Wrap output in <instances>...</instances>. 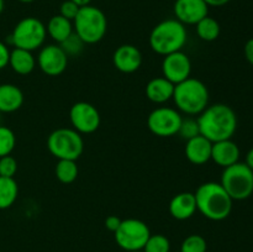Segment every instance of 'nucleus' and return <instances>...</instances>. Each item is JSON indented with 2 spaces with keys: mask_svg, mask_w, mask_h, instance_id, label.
Listing matches in <instances>:
<instances>
[{
  "mask_svg": "<svg viewBox=\"0 0 253 252\" xmlns=\"http://www.w3.org/2000/svg\"><path fill=\"white\" fill-rule=\"evenodd\" d=\"M194 197L197 210L207 219L221 221L231 214L234 200L230 198L220 183H203L198 187Z\"/></svg>",
  "mask_w": 253,
  "mask_h": 252,
  "instance_id": "2",
  "label": "nucleus"
},
{
  "mask_svg": "<svg viewBox=\"0 0 253 252\" xmlns=\"http://www.w3.org/2000/svg\"><path fill=\"white\" fill-rule=\"evenodd\" d=\"M207 2L208 6H215V7H220L226 5L227 2H230V0H204Z\"/></svg>",
  "mask_w": 253,
  "mask_h": 252,
  "instance_id": "36",
  "label": "nucleus"
},
{
  "mask_svg": "<svg viewBox=\"0 0 253 252\" xmlns=\"http://www.w3.org/2000/svg\"><path fill=\"white\" fill-rule=\"evenodd\" d=\"M113 63L123 73H133L142 64V53L133 44H121L114 52Z\"/></svg>",
  "mask_w": 253,
  "mask_h": 252,
  "instance_id": "15",
  "label": "nucleus"
},
{
  "mask_svg": "<svg viewBox=\"0 0 253 252\" xmlns=\"http://www.w3.org/2000/svg\"><path fill=\"white\" fill-rule=\"evenodd\" d=\"M130 252H143L142 250H140V251H130Z\"/></svg>",
  "mask_w": 253,
  "mask_h": 252,
  "instance_id": "41",
  "label": "nucleus"
},
{
  "mask_svg": "<svg viewBox=\"0 0 253 252\" xmlns=\"http://www.w3.org/2000/svg\"><path fill=\"white\" fill-rule=\"evenodd\" d=\"M84 44L85 43L82 41L81 37H79L76 32H73L68 39L64 40L62 43H59V46H61V48L63 49L64 53H66L67 56L76 57V56H79L81 52L83 51Z\"/></svg>",
  "mask_w": 253,
  "mask_h": 252,
  "instance_id": "29",
  "label": "nucleus"
},
{
  "mask_svg": "<svg viewBox=\"0 0 253 252\" xmlns=\"http://www.w3.org/2000/svg\"><path fill=\"white\" fill-rule=\"evenodd\" d=\"M78 166L76 161L71 160H58L56 168H54V174L56 178L63 184H71L78 177Z\"/></svg>",
  "mask_w": 253,
  "mask_h": 252,
  "instance_id": "25",
  "label": "nucleus"
},
{
  "mask_svg": "<svg viewBox=\"0 0 253 252\" xmlns=\"http://www.w3.org/2000/svg\"><path fill=\"white\" fill-rule=\"evenodd\" d=\"M47 148L57 160L77 161L84 151V141L74 128L61 127L49 133Z\"/></svg>",
  "mask_w": 253,
  "mask_h": 252,
  "instance_id": "6",
  "label": "nucleus"
},
{
  "mask_svg": "<svg viewBox=\"0 0 253 252\" xmlns=\"http://www.w3.org/2000/svg\"><path fill=\"white\" fill-rule=\"evenodd\" d=\"M220 184L232 200L249 199L253 194V170L246 163H235L224 168Z\"/></svg>",
  "mask_w": 253,
  "mask_h": 252,
  "instance_id": "7",
  "label": "nucleus"
},
{
  "mask_svg": "<svg viewBox=\"0 0 253 252\" xmlns=\"http://www.w3.org/2000/svg\"><path fill=\"white\" fill-rule=\"evenodd\" d=\"M47 36L46 25L37 17H24L16 24L9 36L10 44L15 48L35 51L44 43Z\"/></svg>",
  "mask_w": 253,
  "mask_h": 252,
  "instance_id": "8",
  "label": "nucleus"
},
{
  "mask_svg": "<svg viewBox=\"0 0 253 252\" xmlns=\"http://www.w3.org/2000/svg\"><path fill=\"white\" fill-rule=\"evenodd\" d=\"M24 104V93L15 84H0V113H14Z\"/></svg>",
  "mask_w": 253,
  "mask_h": 252,
  "instance_id": "20",
  "label": "nucleus"
},
{
  "mask_svg": "<svg viewBox=\"0 0 253 252\" xmlns=\"http://www.w3.org/2000/svg\"><path fill=\"white\" fill-rule=\"evenodd\" d=\"M4 7H5V1L4 0H0V14L4 11Z\"/></svg>",
  "mask_w": 253,
  "mask_h": 252,
  "instance_id": "39",
  "label": "nucleus"
},
{
  "mask_svg": "<svg viewBox=\"0 0 253 252\" xmlns=\"http://www.w3.org/2000/svg\"><path fill=\"white\" fill-rule=\"evenodd\" d=\"M20 2H24V4H30V2H34L35 0H19Z\"/></svg>",
  "mask_w": 253,
  "mask_h": 252,
  "instance_id": "40",
  "label": "nucleus"
},
{
  "mask_svg": "<svg viewBox=\"0 0 253 252\" xmlns=\"http://www.w3.org/2000/svg\"><path fill=\"white\" fill-rule=\"evenodd\" d=\"M207 240L202 235L193 234L183 240L179 252H207Z\"/></svg>",
  "mask_w": 253,
  "mask_h": 252,
  "instance_id": "28",
  "label": "nucleus"
},
{
  "mask_svg": "<svg viewBox=\"0 0 253 252\" xmlns=\"http://www.w3.org/2000/svg\"><path fill=\"white\" fill-rule=\"evenodd\" d=\"M19 185L14 178L0 177V210L9 209L16 202Z\"/></svg>",
  "mask_w": 253,
  "mask_h": 252,
  "instance_id": "23",
  "label": "nucleus"
},
{
  "mask_svg": "<svg viewBox=\"0 0 253 252\" xmlns=\"http://www.w3.org/2000/svg\"><path fill=\"white\" fill-rule=\"evenodd\" d=\"M37 64L44 74L57 77L66 71L68 66V56L59 44H47L40 51Z\"/></svg>",
  "mask_w": 253,
  "mask_h": 252,
  "instance_id": "13",
  "label": "nucleus"
},
{
  "mask_svg": "<svg viewBox=\"0 0 253 252\" xmlns=\"http://www.w3.org/2000/svg\"><path fill=\"white\" fill-rule=\"evenodd\" d=\"M79 9H81V6H78V5H77L76 2L72 1V0H64L61 4V7H59V15H62V16L66 17V19L73 21V20L76 19L77 14H78Z\"/></svg>",
  "mask_w": 253,
  "mask_h": 252,
  "instance_id": "32",
  "label": "nucleus"
},
{
  "mask_svg": "<svg viewBox=\"0 0 253 252\" xmlns=\"http://www.w3.org/2000/svg\"><path fill=\"white\" fill-rule=\"evenodd\" d=\"M200 135L212 143L217 141L229 140L237 128V116L235 111L226 104L208 105L197 119Z\"/></svg>",
  "mask_w": 253,
  "mask_h": 252,
  "instance_id": "1",
  "label": "nucleus"
},
{
  "mask_svg": "<svg viewBox=\"0 0 253 252\" xmlns=\"http://www.w3.org/2000/svg\"><path fill=\"white\" fill-rule=\"evenodd\" d=\"M245 57L249 63L253 64V39H250L245 44Z\"/></svg>",
  "mask_w": 253,
  "mask_h": 252,
  "instance_id": "35",
  "label": "nucleus"
},
{
  "mask_svg": "<svg viewBox=\"0 0 253 252\" xmlns=\"http://www.w3.org/2000/svg\"><path fill=\"white\" fill-rule=\"evenodd\" d=\"M16 145V137L11 128L0 125V157L11 155Z\"/></svg>",
  "mask_w": 253,
  "mask_h": 252,
  "instance_id": "26",
  "label": "nucleus"
},
{
  "mask_svg": "<svg viewBox=\"0 0 253 252\" xmlns=\"http://www.w3.org/2000/svg\"><path fill=\"white\" fill-rule=\"evenodd\" d=\"M173 11L175 19L183 25H197L208 16L209 6L204 0H175Z\"/></svg>",
  "mask_w": 253,
  "mask_h": 252,
  "instance_id": "14",
  "label": "nucleus"
},
{
  "mask_svg": "<svg viewBox=\"0 0 253 252\" xmlns=\"http://www.w3.org/2000/svg\"><path fill=\"white\" fill-rule=\"evenodd\" d=\"M172 99L182 113L190 116L199 115L209 105V90L202 81L190 77L175 84Z\"/></svg>",
  "mask_w": 253,
  "mask_h": 252,
  "instance_id": "4",
  "label": "nucleus"
},
{
  "mask_svg": "<svg viewBox=\"0 0 253 252\" xmlns=\"http://www.w3.org/2000/svg\"><path fill=\"white\" fill-rule=\"evenodd\" d=\"M17 172V162L11 155L0 157V177L14 178Z\"/></svg>",
  "mask_w": 253,
  "mask_h": 252,
  "instance_id": "31",
  "label": "nucleus"
},
{
  "mask_svg": "<svg viewBox=\"0 0 253 252\" xmlns=\"http://www.w3.org/2000/svg\"><path fill=\"white\" fill-rule=\"evenodd\" d=\"M47 35L57 43H62L64 40L68 39L74 32L73 21L66 19L62 15H54L49 19L48 24L46 26Z\"/></svg>",
  "mask_w": 253,
  "mask_h": 252,
  "instance_id": "22",
  "label": "nucleus"
},
{
  "mask_svg": "<svg viewBox=\"0 0 253 252\" xmlns=\"http://www.w3.org/2000/svg\"><path fill=\"white\" fill-rule=\"evenodd\" d=\"M178 135H180L185 140H190V138L200 135L198 121L194 120V119H185V120L183 119Z\"/></svg>",
  "mask_w": 253,
  "mask_h": 252,
  "instance_id": "30",
  "label": "nucleus"
},
{
  "mask_svg": "<svg viewBox=\"0 0 253 252\" xmlns=\"http://www.w3.org/2000/svg\"><path fill=\"white\" fill-rule=\"evenodd\" d=\"M246 163L247 166H249L250 168H251V169L253 170V147L251 148V150L249 151V152H247V155H246Z\"/></svg>",
  "mask_w": 253,
  "mask_h": 252,
  "instance_id": "37",
  "label": "nucleus"
},
{
  "mask_svg": "<svg viewBox=\"0 0 253 252\" xmlns=\"http://www.w3.org/2000/svg\"><path fill=\"white\" fill-rule=\"evenodd\" d=\"M240 155L241 152H240L239 146L231 138L212 143L211 160L220 167L226 168L240 162Z\"/></svg>",
  "mask_w": 253,
  "mask_h": 252,
  "instance_id": "17",
  "label": "nucleus"
},
{
  "mask_svg": "<svg viewBox=\"0 0 253 252\" xmlns=\"http://www.w3.org/2000/svg\"><path fill=\"white\" fill-rule=\"evenodd\" d=\"M69 120L72 126L79 133H93L100 126V114L98 109L86 101L73 104L69 110Z\"/></svg>",
  "mask_w": 253,
  "mask_h": 252,
  "instance_id": "11",
  "label": "nucleus"
},
{
  "mask_svg": "<svg viewBox=\"0 0 253 252\" xmlns=\"http://www.w3.org/2000/svg\"><path fill=\"white\" fill-rule=\"evenodd\" d=\"M9 66L15 73L20 76H27L36 67V59L31 51L22 48H14L10 51Z\"/></svg>",
  "mask_w": 253,
  "mask_h": 252,
  "instance_id": "21",
  "label": "nucleus"
},
{
  "mask_svg": "<svg viewBox=\"0 0 253 252\" xmlns=\"http://www.w3.org/2000/svg\"><path fill=\"white\" fill-rule=\"evenodd\" d=\"M188 34L185 25L177 19H167L158 22L150 34V46L153 52L167 56L182 51L187 43Z\"/></svg>",
  "mask_w": 253,
  "mask_h": 252,
  "instance_id": "3",
  "label": "nucleus"
},
{
  "mask_svg": "<svg viewBox=\"0 0 253 252\" xmlns=\"http://www.w3.org/2000/svg\"><path fill=\"white\" fill-rule=\"evenodd\" d=\"M182 121L179 111L168 106H161L151 111L147 118V126L151 132L158 137H170L178 135Z\"/></svg>",
  "mask_w": 253,
  "mask_h": 252,
  "instance_id": "10",
  "label": "nucleus"
},
{
  "mask_svg": "<svg viewBox=\"0 0 253 252\" xmlns=\"http://www.w3.org/2000/svg\"><path fill=\"white\" fill-rule=\"evenodd\" d=\"M0 114H1V113H0ZM0 121H1V119H0ZM0 125H1V124H0Z\"/></svg>",
  "mask_w": 253,
  "mask_h": 252,
  "instance_id": "42",
  "label": "nucleus"
},
{
  "mask_svg": "<svg viewBox=\"0 0 253 252\" xmlns=\"http://www.w3.org/2000/svg\"><path fill=\"white\" fill-rule=\"evenodd\" d=\"M10 59V49L4 42L0 41V71L4 69L5 67L9 66Z\"/></svg>",
  "mask_w": 253,
  "mask_h": 252,
  "instance_id": "33",
  "label": "nucleus"
},
{
  "mask_svg": "<svg viewBox=\"0 0 253 252\" xmlns=\"http://www.w3.org/2000/svg\"><path fill=\"white\" fill-rule=\"evenodd\" d=\"M142 251L143 252H170V242L169 240H168V237H166L165 235L151 234Z\"/></svg>",
  "mask_w": 253,
  "mask_h": 252,
  "instance_id": "27",
  "label": "nucleus"
},
{
  "mask_svg": "<svg viewBox=\"0 0 253 252\" xmlns=\"http://www.w3.org/2000/svg\"><path fill=\"white\" fill-rule=\"evenodd\" d=\"M212 142L205 138L204 136L198 135L195 137L187 140L185 143V157L193 165H205L211 160Z\"/></svg>",
  "mask_w": 253,
  "mask_h": 252,
  "instance_id": "16",
  "label": "nucleus"
},
{
  "mask_svg": "<svg viewBox=\"0 0 253 252\" xmlns=\"http://www.w3.org/2000/svg\"><path fill=\"white\" fill-rule=\"evenodd\" d=\"M162 73L163 77L174 85L182 83L185 79L190 78L192 73L190 58L183 51L167 54L162 62Z\"/></svg>",
  "mask_w": 253,
  "mask_h": 252,
  "instance_id": "12",
  "label": "nucleus"
},
{
  "mask_svg": "<svg viewBox=\"0 0 253 252\" xmlns=\"http://www.w3.org/2000/svg\"><path fill=\"white\" fill-rule=\"evenodd\" d=\"M150 235L147 224L138 219L121 220L120 226L114 232L116 244L125 252L143 250Z\"/></svg>",
  "mask_w": 253,
  "mask_h": 252,
  "instance_id": "9",
  "label": "nucleus"
},
{
  "mask_svg": "<svg viewBox=\"0 0 253 252\" xmlns=\"http://www.w3.org/2000/svg\"><path fill=\"white\" fill-rule=\"evenodd\" d=\"M74 32L85 44L100 42L108 31V19L103 10L93 5H85L79 9L73 20Z\"/></svg>",
  "mask_w": 253,
  "mask_h": 252,
  "instance_id": "5",
  "label": "nucleus"
},
{
  "mask_svg": "<svg viewBox=\"0 0 253 252\" xmlns=\"http://www.w3.org/2000/svg\"><path fill=\"white\" fill-rule=\"evenodd\" d=\"M73 2H76L78 6H85V5H90L91 0H72Z\"/></svg>",
  "mask_w": 253,
  "mask_h": 252,
  "instance_id": "38",
  "label": "nucleus"
},
{
  "mask_svg": "<svg viewBox=\"0 0 253 252\" xmlns=\"http://www.w3.org/2000/svg\"><path fill=\"white\" fill-rule=\"evenodd\" d=\"M121 224V219L116 215H110L105 219V227L111 232H115Z\"/></svg>",
  "mask_w": 253,
  "mask_h": 252,
  "instance_id": "34",
  "label": "nucleus"
},
{
  "mask_svg": "<svg viewBox=\"0 0 253 252\" xmlns=\"http://www.w3.org/2000/svg\"><path fill=\"white\" fill-rule=\"evenodd\" d=\"M197 203L194 193L183 192L174 195L169 203V214L177 220H188L195 214Z\"/></svg>",
  "mask_w": 253,
  "mask_h": 252,
  "instance_id": "18",
  "label": "nucleus"
},
{
  "mask_svg": "<svg viewBox=\"0 0 253 252\" xmlns=\"http://www.w3.org/2000/svg\"><path fill=\"white\" fill-rule=\"evenodd\" d=\"M174 84L165 77L151 79L146 85V96L155 104H165L173 98Z\"/></svg>",
  "mask_w": 253,
  "mask_h": 252,
  "instance_id": "19",
  "label": "nucleus"
},
{
  "mask_svg": "<svg viewBox=\"0 0 253 252\" xmlns=\"http://www.w3.org/2000/svg\"><path fill=\"white\" fill-rule=\"evenodd\" d=\"M195 30H197L198 37L205 42L215 41L220 36V31H221L217 20H215L214 17H210L209 15L195 25Z\"/></svg>",
  "mask_w": 253,
  "mask_h": 252,
  "instance_id": "24",
  "label": "nucleus"
}]
</instances>
